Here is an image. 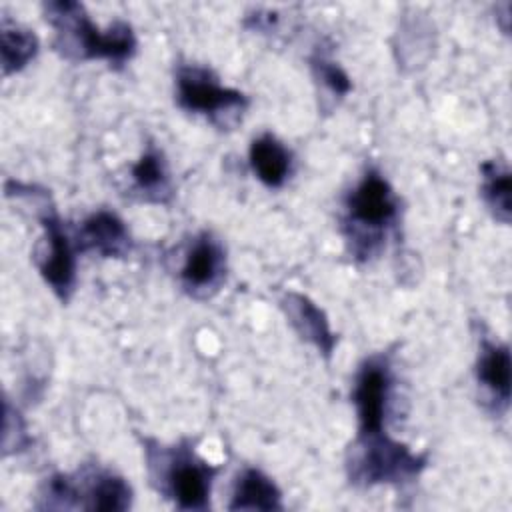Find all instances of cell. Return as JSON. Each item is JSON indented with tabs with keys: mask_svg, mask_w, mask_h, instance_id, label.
<instances>
[{
	"mask_svg": "<svg viewBox=\"0 0 512 512\" xmlns=\"http://www.w3.org/2000/svg\"><path fill=\"white\" fill-rule=\"evenodd\" d=\"M176 102L182 110L204 116L222 130H232L250 106L244 92L224 86L206 66L182 64L174 74Z\"/></svg>",
	"mask_w": 512,
	"mask_h": 512,
	"instance_id": "obj_6",
	"label": "cell"
},
{
	"mask_svg": "<svg viewBox=\"0 0 512 512\" xmlns=\"http://www.w3.org/2000/svg\"><path fill=\"white\" fill-rule=\"evenodd\" d=\"M226 248L222 240L210 232H196L182 250L178 266V284L192 298H210L226 280Z\"/></svg>",
	"mask_w": 512,
	"mask_h": 512,
	"instance_id": "obj_8",
	"label": "cell"
},
{
	"mask_svg": "<svg viewBox=\"0 0 512 512\" xmlns=\"http://www.w3.org/2000/svg\"><path fill=\"white\" fill-rule=\"evenodd\" d=\"M248 162L256 178L268 188H282L292 174V152L274 134L264 132L250 142Z\"/></svg>",
	"mask_w": 512,
	"mask_h": 512,
	"instance_id": "obj_14",
	"label": "cell"
},
{
	"mask_svg": "<svg viewBox=\"0 0 512 512\" xmlns=\"http://www.w3.org/2000/svg\"><path fill=\"white\" fill-rule=\"evenodd\" d=\"M132 192L150 204H168L174 196L168 160L160 148L148 144L130 166Z\"/></svg>",
	"mask_w": 512,
	"mask_h": 512,
	"instance_id": "obj_13",
	"label": "cell"
},
{
	"mask_svg": "<svg viewBox=\"0 0 512 512\" xmlns=\"http://www.w3.org/2000/svg\"><path fill=\"white\" fill-rule=\"evenodd\" d=\"M392 382V366L384 354H372L358 366L352 382V404L356 410L358 434L386 430L384 424Z\"/></svg>",
	"mask_w": 512,
	"mask_h": 512,
	"instance_id": "obj_9",
	"label": "cell"
},
{
	"mask_svg": "<svg viewBox=\"0 0 512 512\" xmlns=\"http://www.w3.org/2000/svg\"><path fill=\"white\" fill-rule=\"evenodd\" d=\"M282 492L276 482L258 468H244L232 486L228 510H260L272 512L282 510Z\"/></svg>",
	"mask_w": 512,
	"mask_h": 512,
	"instance_id": "obj_15",
	"label": "cell"
},
{
	"mask_svg": "<svg viewBox=\"0 0 512 512\" xmlns=\"http://www.w3.org/2000/svg\"><path fill=\"white\" fill-rule=\"evenodd\" d=\"M310 70L316 80V84L330 94L332 100H342L352 90V80L344 72V68L332 60L330 54L316 50L310 56Z\"/></svg>",
	"mask_w": 512,
	"mask_h": 512,
	"instance_id": "obj_18",
	"label": "cell"
},
{
	"mask_svg": "<svg viewBox=\"0 0 512 512\" xmlns=\"http://www.w3.org/2000/svg\"><path fill=\"white\" fill-rule=\"evenodd\" d=\"M480 174H482V186L480 194L492 216L508 224L510 222V202H512V180H510V170L504 162L500 160H486L480 164Z\"/></svg>",
	"mask_w": 512,
	"mask_h": 512,
	"instance_id": "obj_17",
	"label": "cell"
},
{
	"mask_svg": "<svg viewBox=\"0 0 512 512\" xmlns=\"http://www.w3.org/2000/svg\"><path fill=\"white\" fill-rule=\"evenodd\" d=\"M400 198L376 168H368L344 198L342 232L356 260H370L398 220Z\"/></svg>",
	"mask_w": 512,
	"mask_h": 512,
	"instance_id": "obj_2",
	"label": "cell"
},
{
	"mask_svg": "<svg viewBox=\"0 0 512 512\" xmlns=\"http://www.w3.org/2000/svg\"><path fill=\"white\" fill-rule=\"evenodd\" d=\"M424 468L426 456L416 454L404 442L390 438L386 430L358 434L346 458L350 482L362 488L410 482Z\"/></svg>",
	"mask_w": 512,
	"mask_h": 512,
	"instance_id": "obj_5",
	"label": "cell"
},
{
	"mask_svg": "<svg viewBox=\"0 0 512 512\" xmlns=\"http://www.w3.org/2000/svg\"><path fill=\"white\" fill-rule=\"evenodd\" d=\"M74 246L80 254L100 258H124L132 250V236L126 222L112 210L100 208L88 214L74 232Z\"/></svg>",
	"mask_w": 512,
	"mask_h": 512,
	"instance_id": "obj_10",
	"label": "cell"
},
{
	"mask_svg": "<svg viewBox=\"0 0 512 512\" xmlns=\"http://www.w3.org/2000/svg\"><path fill=\"white\" fill-rule=\"evenodd\" d=\"M474 374L478 386L492 400L496 412H506L510 404V382H512V360L506 342L482 336Z\"/></svg>",
	"mask_w": 512,
	"mask_h": 512,
	"instance_id": "obj_12",
	"label": "cell"
},
{
	"mask_svg": "<svg viewBox=\"0 0 512 512\" xmlns=\"http://www.w3.org/2000/svg\"><path fill=\"white\" fill-rule=\"evenodd\" d=\"M40 510H96L124 512L132 506L134 492L124 476L102 466H84L74 474H52L40 490Z\"/></svg>",
	"mask_w": 512,
	"mask_h": 512,
	"instance_id": "obj_4",
	"label": "cell"
},
{
	"mask_svg": "<svg viewBox=\"0 0 512 512\" xmlns=\"http://www.w3.org/2000/svg\"><path fill=\"white\" fill-rule=\"evenodd\" d=\"M40 42L38 36L22 26L20 22H14L10 18H2L0 22V64L2 74L10 76L20 70H24L38 54Z\"/></svg>",
	"mask_w": 512,
	"mask_h": 512,
	"instance_id": "obj_16",
	"label": "cell"
},
{
	"mask_svg": "<svg viewBox=\"0 0 512 512\" xmlns=\"http://www.w3.org/2000/svg\"><path fill=\"white\" fill-rule=\"evenodd\" d=\"M150 482L178 510L204 512L210 508V494L218 466L204 460L188 440L164 446L144 440Z\"/></svg>",
	"mask_w": 512,
	"mask_h": 512,
	"instance_id": "obj_3",
	"label": "cell"
},
{
	"mask_svg": "<svg viewBox=\"0 0 512 512\" xmlns=\"http://www.w3.org/2000/svg\"><path fill=\"white\" fill-rule=\"evenodd\" d=\"M42 8L46 22L54 28V50L68 60H106L110 66L122 68L136 54L134 28L124 20L100 28L74 0H50Z\"/></svg>",
	"mask_w": 512,
	"mask_h": 512,
	"instance_id": "obj_1",
	"label": "cell"
},
{
	"mask_svg": "<svg viewBox=\"0 0 512 512\" xmlns=\"http://www.w3.org/2000/svg\"><path fill=\"white\" fill-rule=\"evenodd\" d=\"M40 224L44 234L34 246L36 268L56 298L60 302H68L76 286L78 250L74 246V238L68 234L62 218L52 204L48 206V202L42 206Z\"/></svg>",
	"mask_w": 512,
	"mask_h": 512,
	"instance_id": "obj_7",
	"label": "cell"
},
{
	"mask_svg": "<svg viewBox=\"0 0 512 512\" xmlns=\"http://www.w3.org/2000/svg\"><path fill=\"white\" fill-rule=\"evenodd\" d=\"M280 308L288 324L294 328V332L304 342L312 344L326 360H330L338 340L330 328V322L324 310L312 298L294 290H288L280 298Z\"/></svg>",
	"mask_w": 512,
	"mask_h": 512,
	"instance_id": "obj_11",
	"label": "cell"
}]
</instances>
